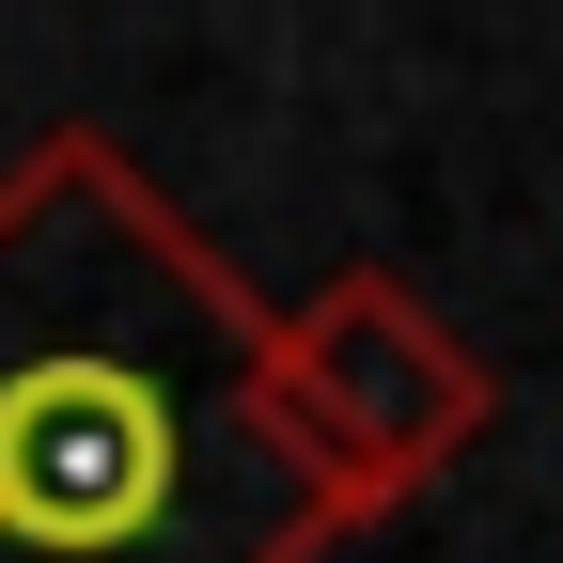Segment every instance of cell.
<instances>
[{
	"mask_svg": "<svg viewBox=\"0 0 563 563\" xmlns=\"http://www.w3.org/2000/svg\"><path fill=\"white\" fill-rule=\"evenodd\" d=\"M282 329V407H298V439L329 454V485L361 517H391V501H422L470 439H485V361L407 298L391 266H329L313 298H282L266 313Z\"/></svg>",
	"mask_w": 563,
	"mask_h": 563,
	"instance_id": "cell-2",
	"label": "cell"
},
{
	"mask_svg": "<svg viewBox=\"0 0 563 563\" xmlns=\"http://www.w3.org/2000/svg\"><path fill=\"white\" fill-rule=\"evenodd\" d=\"M361 501L282 407L251 266L125 157H0V563H329Z\"/></svg>",
	"mask_w": 563,
	"mask_h": 563,
	"instance_id": "cell-1",
	"label": "cell"
}]
</instances>
